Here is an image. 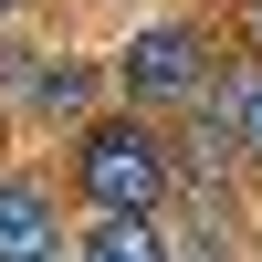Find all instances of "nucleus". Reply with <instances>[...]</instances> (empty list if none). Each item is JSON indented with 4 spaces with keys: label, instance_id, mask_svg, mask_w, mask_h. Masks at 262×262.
<instances>
[{
    "label": "nucleus",
    "instance_id": "0eeeda50",
    "mask_svg": "<svg viewBox=\"0 0 262 262\" xmlns=\"http://www.w3.org/2000/svg\"><path fill=\"white\" fill-rule=\"evenodd\" d=\"M231 32H242L231 53H262V0H231Z\"/></svg>",
    "mask_w": 262,
    "mask_h": 262
},
{
    "label": "nucleus",
    "instance_id": "f257e3e1",
    "mask_svg": "<svg viewBox=\"0 0 262 262\" xmlns=\"http://www.w3.org/2000/svg\"><path fill=\"white\" fill-rule=\"evenodd\" d=\"M179 189V137L147 105H95L63 137V200L74 210H168Z\"/></svg>",
    "mask_w": 262,
    "mask_h": 262
},
{
    "label": "nucleus",
    "instance_id": "1a4fd4ad",
    "mask_svg": "<svg viewBox=\"0 0 262 262\" xmlns=\"http://www.w3.org/2000/svg\"><path fill=\"white\" fill-rule=\"evenodd\" d=\"M32 262H74V252H32Z\"/></svg>",
    "mask_w": 262,
    "mask_h": 262
},
{
    "label": "nucleus",
    "instance_id": "f03ea898",
    "mask_svg": "<svg viewBox=\"0 0 262 262\" xmlns=\"http://www.w3.org/2000/svg\"><path fill=\"white\" fill-rule=\"evenodd\" d=\"M221 21L200 11H147L137 32L116 42V63H105V84H116V105H147V116H189L200 105V84L221 74Z\"/></svg>",
    "mask_w": 262,
    "mask_h": 262
},
{
    "label": "nucleus",
    "instance_id": "7ed1b4c3",
    "mask_svg": "<svg viewBox=\"0 0 262 262\" xmlns=\"http://www.w3.org/2000/svg\"><path fill=\"white\" fill-rule=\"evenodd\" d=\"M189 116L221 137V158L242 168V189H262V53H221V74L200 84Z\"/></svg>",
    "mask_w": 262,
    "mask_h": 262
},
{
    "label": "nucleus",
    "instance_id": "6e6552de",
    "mask_svg": "<svg viewBox=\"0 0 262 262\" xmlns=\"http://www.w3.org/2000/svg\"><path fill=\"white\" fill-rule=\"evenodd\" d=\"M21 11H32V0H0V21H21Z\"/></svg>",
    "mask_w": 262,
    "mask_h": 262
},
{
    "label": "nucleus",
    "instance_id": "39448f33",
    "mask_svg": "<svg viewBox=\"0 0 262 262\" xmlns=\"http://www.w3.org/2000/svg\"><path fill=\"white\" fill-rule=\"evenodd\" d=\"M95 95H105V74L84 53H32V74H21V105H32L42 126H74V116H95Z\"/></svg>",
    "mask_w": 262,
    "mask_h": 262
},
{
    "label": "nucleus",
    "instance_id": "423d86ee",
    "mask_svg": "<svg viewBox=\"0 0 262 262\" xmlns=\"http://www.w3.org/2000/svg\"><path fill=\"white\" fill-rule=\"evenodd\" d=\"M74 262H179V252H168V221H158V210H84Z\"/></svg>",
    "mask_w": 262,
    "mask_h": 262
},
{
    "label": "nucleus",
    "instance_id": "20e7f679",
    "mask_svg": "<svg viewBox=\"0 0 262 262\" xmlns=\"http://www.w3.org/2000/svg\"><path fill=\"white\" fill-rule=\"evenodd\" d=\"M63 252V179L53 168H0V262Z\"/></svg>",
    "mask_w": 262,
    "mask_h": 262
}]
</instances>
